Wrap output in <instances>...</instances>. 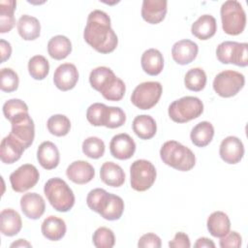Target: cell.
I'll use <instances>...</instances> for the list:
<instances>
[{"label": "cell", "instance_id": "obj_1", "mask_svg": "<svg viewBox=\"0 0 248 248\" xmlns=\"http://www.w3.org/2000/svg\"><path fill=\"white\" fill-rule=\"evenodd\" d=\"M83 38L96 51L104 54L112 52L118 44L108 15L101 10H94L88 15Z\"/></svg>", "mask_w": 248, "mask_h": 248}, {"label": "cell", "instance_id": "obj_2", "mask_svg": "<svg viewBox=\"0 0 248 248\" xmlns=\"http://www.w3.org/2000/svg\"><path fill=\"white\" fill-rule=\"evenodd\" d=\"M160 157L163 163L180 171H188L196 164L193 151L176 140L166 141L160 149Z\"/></svg>", "mask_w": 248, "mask_h": 248}, {"label": "cell", "instance_id": "obj_3", "mask_svg": "<svg viewBox=\"0 0 248 248\" xmlns=\"http://www.w3.org/2000/svg\"><path fill=\"white\" fill-rule=\"evenodd\" d=\"M44 193L51 206L59 212H67L75 204L74 192L62 178L48 179L45 184Z\"/></svg>", "mask_w": 248, "mask_h": 248}, {"label": "cell", "instance_id": "obj_4", "mask_svg": "<svg viewBox=\"0 0 248 248\" xmlns=\"http://www.w3.org/2000/svg\"><path fill=\"white\" fill-rule=\"evenodd\" d=\"M222 28L228 35L236 36L243 32L246 26V14L242 5L236 0L224 2L220 10Z\"/></svg>", "mask_w": 248, "mask_h": 248}, {"label": "cell", "instance_id": "obj_5", "mask_svg": "<svg viewBox=\"0 0 248 248\" xmlns=\"http://www.w3.org/2000/svg\"><path fill=\"white\" fill-rule=\"evenodd\" d=\"M169 116L176 123H186L198 118L203 112V104L198 97L185 96L169 106Z\"/></svg>", "mask_w": 248, "mask_h": 248}, {"label": "cell", "instance_id": "obj_6", "mask_svg": "<svg viewBox=\"0 0 248 248\" xmlns=\"http://www.w3.org/2000/svg\"><path fill=\"white\" fill-rule=\"evenodd\" d=\"M130 176L131 187L138 192H144L155 182L157 172L154 165L150 161L140 159L132 163Z\"/></svg>", "mask_w": 248, "mask_h": 248}, {"label": "cell", "instance_id": "obj_7", "mask_svg": "<svg viewBox=\"0 0 248 248\" xmlns=\"http://www.w3.org/2000/svg\"><path fill=\"white\" fill-rule=\"evenodd\" d=\"M162 92L163 87L160 82L145 81L134 89L131 102L140 109H150L159 102Z\"/></svg>", "mask_w": 248, "mask_h": 248}, {"label": "cell", "instance_id": "obj_8", "mask_svg": "<svg viewBox=\"0 0 248 248\" xmlns=\"http://www.w3.org/2000/svg\"><path fill=\"white\" fill-rule=\"evenodd\" d=\"M216 56L223 64L246 67L248 65V45L232 41L222 42L216 48Z\"/></svg>", "mask_w": 248, "mask_h": 248}, {"label": "cell", "instance_id": "obj_9", "mask_svg": "<svg viewBox=\"0 0 248 248\" xmlns=\"http://www.w3.org/2000/svg\"><path fill=\"white\" fill-rule=\"evenodd\" d=\"M244 76L236 71L226 70L219 73L213 80V89L223 98H230L235 96L244 86Z\"/></svg>", "mask_w": 248, "mask_h": 248}, {"label": "cell", "instance_id": "obj_10", "mask_svg": "<svg viewBox=\"0 0 248 248\" xmlns=\"http://www.w3.org/2000/svg\"><path fill=\"white\" fill-rule=\"evenodd\" d=\"M39 178L40 173L37 168L31 164H24L11 173L10 182L14 191L23 193L33 188Z\"/></svg>", "mask_w": 248, "mask_h": 248}, {"label": "cell", "instance_id": "obj_11", "mask_svg": "<svg viewBox=\"0 0 248 248\" xmlns=\"http://www.w3.org/2000/svg\"><path fill=\"white\" fill-rule=\"evenodd\" d=\"M11 125L10 134L19 140L25 149L28 148L33 143L35 138V125L29 113H23L16 117L11 121Z\"/></svg>", "mask_w": 248, "mask_h": 248}, {"label": "cell", "instance_id": "obj_12", "mask_svg": "<svg viewBox=\"0 0 248 248\" xmlns=\"http://www.w3.org/2000/svg\"><path fill=\"white\" fill-rule=\"evenodd\" d=\"M78 80V71L72 63L59 65L53 75L54 85L61 91L73 89Z\"/></svg>", "mask_w": 248, "mask_h": 248}, {"label": "cell", "instance_id": "obj_13", "mask_svg": "<svg viewBox=\"0 0 248 248\" xmlns=\"http://www.w3.org/2000/svg\"><path fill=\"white\" fill-rule=\"evenodd\" d=\"M219 154L225 163L237 164L244 155L243 143L237 137L229 136L221 141Z\"/></svg>", "mask_w": 248, "mask_h": 248}, {"label": "cell", "instance_id": "obj_14", "mask_svg": "<svg viewBox=\"0 0 248 248\" xmlns=\"http://www.w3.org/2000/svg\"><path fill=\"white\" fill-rule=\"evenodd\" d=\"M109 151L112 157L118 160H128L136 151V143L128 134L121 133L111 139Z\"/></svg>", "mask_w": 248, "mask_h": 248}, {"label": "cell", "instance_id": "obj_15", "mask_svg": "<svg viewBox=\"0 0 248 248\" xmlns=\"http://www.w3.org/2000/svg\"><path fill=\"white\" fill-rule=\"evenodd\" d=\"M199 51L198 45L188 39L176 42L171 48V56L174 62L179 65H187L193 62Z\"/></svg>", "mask_w": 248, "mask_h": 248}, {"label": "cell", "instance_id": "obj_16", "mask_svg": "<svg viewBox=\"0 0 248 248\" xmlns=\"http://www.w3.org/2000/svg\"><path fill=\"white\" fill-rule=\"evenodd\" d=\"M67 177L76 184H86L95 176V170L91 164L83 160H78L69 165L66 170Z\"/></svg>", "mask_w": 248, "mask_h": 248}, {"label": "cell", "instance_id": "obj_17", "mask_svg": "<svg viewBox=\"0 0 248 248\" xmlns=\"http://www.w3.org/2000/svg\"><path fill=\"white\" fill-rule=\"evenodd\" d=\"M25 150L23 144L13 135L6 136L0 144V159L4 164H14L18 161Z\"/></svg>", "mask_w": 248, "mask_h": 248}, {"label": "cell", "instance_id": "obj_18", "mask_svg": "<svg viewBox=\"0 0 248 248\" xmlns=\"http://www.w3.org/2000/svg\"><path fill=\"white\" fill-rule=\"evenodd\" d=\"M20 207L23 214L32 220H37L45 212L46 202L37 193H26L20 199Z\"/></svg>", "mask_w": 248, "mask_h": 248}, {"label": "cell", "instance_id": "obj_19", "mask_svg": "<svg viewBox=\"0 0 248 248\" xmlns=\"http://www.w3.org/2000/svg\"><path fill=\"white\" fill-rule=\"evenodd\" d=\"M166 0H143L141 6V16L150 24L160 23L167 14Z\"/></svg>", "mask_w": 248, "mask_h": 248}, {"label": "cell", "instance_id": "obj_20", "mask_svg": "<svg viewBox=\"0 0 248 248\" xmlns=\"http://www.w3.org/2000/svg\"><path fill=\"white\" fill-rule=\"evenodd\" d=\"M124 211V202L122 198L117 195L108 193L105 200L103 201L99 214L106 220L114 221L120 219Z\"/></svg>", "mask_w": 248, "mask_h": 248}, {"label": "cell", "instance_id": "obj_21", "mask_svg": "<svg viewBox=\"0 0 248 248\" xmlns=\"http://www.w3.org/2000/svg\"><path fill=\"white\" fill-rule=\"evenodd\" d=\"M37 159L45 170H53L59 165V150L53 142L48 140L43 141L38 147Z\"/></svg>", "mask_w": 248, "mask_h": 248}, {"label": "cell", "instance_id": "obj_22", "mask_svg": "<svg viewBox=\"0 0 248 248\" xmlns=\"http://www.w3.org/2000/svg\"><path fill=\"white\" fill-rule=\"evenodd\" d=\"M22 227V221L17 211L12 208L3 209L0 213V230L6 236L17 234Z\"/></svg>", "mask_w": 248, "mask_h": 248}, {"label": "cell", "instance_id": "obj_23", "mask_svg": "<svg viewBox=\"0 0 248 248\" xmlns=\"http://www.w3.org/2000/svg\"><path fill=\"white\" fill-rule=\"evenodd\" d=\"M217 31L216 19L211 15L201 16L191 26L192 34L200 40L205 41L215 35Z\"/></svg>", "mask_w": 248, "mask_h": 248}, {"label": "cell", "instance_id": "obj_24", "mask_svg": "<svg viewBox=\"0 0 248 248\" xmlns=\"http://www.w3.org/2000/svg\"><path fill=\"white\" fill-rule=\"evenodd\" d=\"M101 180L111 187H120L125 182V172L123 169L113 163L105 162L100 169Z\"/></svg>", "mask_w": 248, "mask_h": 248}, {"label": "cell", "instance_id": "obj_25", "mask_svg": "<svg viewBox=\"0 0 248 248\" xmlns=\"http://www.w3.org/2000/svg\"><path fill=\"white\" fill-rule=\"evenodd\" d=\"M43 235L52 241L60 240L66 234L67 227L63 219L50 215L46 217L41 226Z\"/></svg>", "mask_w": 248, "mask_h": 248}, {"label": "cell", "instance_id": "obj_26", "mask_svg": "<svg viewBox=\"0 0 248 248\" xmlns=\"http://www.w3.org/2000/svg\"><path fill=\"white\" fill-rule=\"evenodd\" d=\"M140 64L144 73L149 76H157L164 68L163 54L156 48H149L142 53Z\"/></svg>", "mask_w": 248, "mask_h": 248}, {"label": "cell", "instance_id": "obj_27", "mask_svg": "<svg viewBox=\"0 0 248 248\" xmlns=\"http://www.w3.org/2000/svg\"><path fill=\"white\" fill-rule=\"evenodd\" d=\"M207 230L214 237H222L226 235L231 229V221L229 216L223 211H214L207 218Z\"/></svg>", "mask_w": 248, "mask_h": 248}, {"label": "cell", "instance_id": "obj_28", "mask_svg": "<svg viewBox=\"0 0 248 248\" xmlns=\"http://www.w3.org/2000/svg\"><path fill=\"white\" fill-rule=\"evenodd\" d=\"M17 31L23 40L33 41L40 37L41 23L35 16L23 15L17 21Z\"/></svg>", "mask_w": 248, "mask_h": 248}, {"label": "cell", "instance_id": "obj_29", "mask_svg": "<svg viewBox=\"0 0 248 248\" xmlns=\"http://www.w3.org/2000/svg\"><path fill=\"white\" fill-rule=\"evenodd\" d=\"M133 131L141 140L152 139L157 132V124L152 116L140 114L133 120Z\"/></svg>", "mask_w": 248, "mask_h": 248}, {"label": "cell", "instance_id": "obj_30", "mask_svg": "<svg viewBox=\"0 0 248 248\" xmlns=\"http://www.w3.org/2000/svg\"><path fill=\"white\" fill-rule=\"evenodd\" d=\"M72 51V43L69 38L63 35L52 37L47 43V52L55 60L65 59Z\"/></svg>", "mask_w": 248, "mask_h": 248}, {"label": "cell", "instance_id": "obj_31", "mask_svg": "<svg viewBox=\"0 0 248 248\" xmlns=\"http://www.w3.org/2000/svg\"><path fill=\"white\" fill-rule=\"evenodd\" d=\"M214 136L213 125L208 121L198 123L191 131L190 139L198 147H204L210 143Z\"/></svg>", "mask_w": 248, "mask_h": 248}, {"label": "cell", "instance_id": "obj_32", "mask_svg": "<svg viewBox=\"0 0 248 248\" xmlns=\"http://www.w3.org/2000/svg\"><path fill=\"white\" fill-rule=\"evenodd\" d=\"M115 78L116 76L110 68L100 66L90 72L89 82L92 88L101 93Z\"/></svg>", "mask_w": 248, "mask_h": 248}, {"label": "cell", "instance_id": "obj_33", "mask_svg": "<svg viewBox=\"0 0 248 248\" xmlns=\"http://www.w3.org/2000/svg\"><path fill=\"white\" fill-rule=\"evenodd\" d=\"M16 7L15 0H2L0 1V33L10 32L15 24L16 19L14 13Z\"/></svg>", "mask_w": 248, "mask_h": 248}, {"label": "cell", "instance_id": "obj_34", "mask_svg": "<svg viewBox=\"0 0 248 248\" xmlns=\"http://www.w3.org/2000/svg\"><path fill=\"white\" fill-rule=\"evenodd\" d=\"M28 72L37 80L45 79L49 73V63L43 55H34L28 61Z\"/></svg>", "mask_w": 248, "mask_h": 248}, {"label": "cell", "instance_id": "obj_35", "mask_svg": "<svg viewBox=\"0 0 248 248\" xmlns=\"http://www.w3.org/2000/svg\"><path fill=\"white\" fill-rule=\"evenodd\" d=\"M184 83L191 91H202L206 84V74L202 68H192L186 73Z\"/></svg>", "mask_w": 248, "mask_h": 248}, {"label": "cell", "instance_id": "obj_36", "mask_svg": "<svg viewBox=\"0 0 248 248\" xmlns=\"http://www.w3.org/2000/svg\"><path fill=\"white\" fill-rule=\"evenodd\" d=\"M46 127L51 135L64 137L70 132L71 121L64 114H54L47 119Z\"/></svg>", "mask_w": 248, "mask_h": 248}, {"label": "cell", "instance_id": "obj_37", "mask_svg": "<svg viewBox=\"0 0 248 248\" xmlns=\"http://www.w3.org/2000/svg\"><path fill=\"white\" fill-rule=\"evenodd\" d=\"M82 152L91 159L101 158L106 150L103 140L98 137H89L82 142Z\"/></svg>", "mask_w": 248, "mask_h": 248}, {"label": "cell", "instance_id": "obj_38", "mask_svg": "<svg viewBox=\"0 0 248 248\" xmlns=\"http://www.w3.org/2000/svg\"><path fill=\"white\" fill-rule=\"evenodd\" d=\"M2 109L5 118L10 122L23 113H28L27 105L20 99H11L6 101Z\"/></svg>", "mask_w": 248, "mask_h": 248}, {"label": "cell", "instance_id": "obj_39", "mask_svg": "<svg viewBox=\"0 0 248 248\" xmlns=\"http://www.w3.org/2000/svg\"><path fill=\"white\" fill-rule=\"evenodd\" d=\"M92 241L97 248H111L114 246L115 236L110 229L100 227L94 232Z\"/></svg>", "mask_w": 248, "mask_h": 248}, {"label": "cell", "instance_id": "obj_40", "mask_svg": "<svg viewBox=\"0 0 248 248\" xmlns=\"http://www.w3.org/2000/svg\"><path fill=\"white\" fill-rule=\"evenodd\" d=\"M126 91V85L124 83V81L119 78H115L102 92L101 94L103 95V97L106 100L108 101H113V102H117L120 101L125 94Z\"/></svg>", "mask_w": 248, "mask_h": 248}, {"label": "cell", "instance_id": "obj_41", "mask_svg": "<svg viewBox=\"0 0 248 248\" xmlns=\"http://www.w3.org/2000/svg\"><path fill=\"white\" fill-rule=\"evenodd\" d=\"M108 106L102 103L90 105L86 110V119L93 126H104Z\"/></svg>", "mask_w": 248, "mask_h": 248}, {"label": "cell", "instance_id": "obj_42", "mask_svg": "<svg viewBox=\"0 0 248 248\" xmlns=\"http://www.w3.org/2000/svg\"><path fill=\"white\" fill-rule=\"evenodd\" d=\"M19 83L17 74L11 68H3L0 72V87L4 92H14Z\"/></svg>", "mask_w": 248, "mask_h": 248}, {"label": "cell", "instance_id": "obj_43", "mask_svg": "<svg viewBox=\"0 0 248 248\" xmlns=\"http://www.w3.org/2000/svg\"><path fill=\"white\" fill-rule=\"evenodd\" d=\"M126 121V114L121 108L108 107L105 119V127L115 129L121 127Z\"/></svg>", "mask_w": 248, "mask_h": 248}, {"label": "cell", "instance_id": "obj_44", "mask_svg": "<svg viewBox=\"0 0 248 248\" xmlns=\"http://www.w3.org/2000/svg\"><path fill=\"white\" fill-rule=\"evenodd\" d=\"M107 195H108V192L102 188H96L91 190L86 197V203L88 207L91 210L98 213L100 206Z\"/></svg>", "mask_w": 248, "mask_h": 248}, {"label": "cell", "instance_id": "obj_45", "mask_svg": "<svg viewBox=\"0 0 248 248\" xmlns=\"http://www.w3.org/2000/svg\"><path fill=\"white\" fill-rule=\"evenodd\" d=\"M220 238L219 244L222 248H238L241 246L242 237L237 232H229Z\"/></svg>", "mask_w": 248, "mask_h": 248}, {"label": "cell", "instance_id": "obj_46", "mask_svg": "<svg viewBox=\"0 0 248 248\" xmlns=\"http://www.w3.org/2000/svg\"><path fill=\"white\" fill-rule=\"evenodd\" d=\"M138 246L140 248H146V247H152V248H160L162 246L161 238L152 232H148L143 234L138 242Z\"/></svg>", "mask_w": 248, "mask_h": 248}, {"label": "cell", "instance_id": "obj_47", "mask_svg": "<svg viewBox=\"0 0 248 248\" xmlns=\"http://www.w3.org/2000/svg\"><path fill=\"white\" fill-rule=\"evenodd\" d=\"M169 246L171 248H189L191 246L189 236L182 232L175 233L172 240L169 242Z\"/></svg>", "mask_w": 248, "mask_h": 248}, {"label": "cell", "instance_id": "obj_48", "mask_svg": "<svg viewBox=\"0 0 248 248\" xmlns=\"http://www.w3.org/2000/svg\"><path fill=\"white\" fill-rule=\"evenodd\" d=\"M0 50H1V63L5 62L11 57L12 46L11 44L4 39L0 40Z\"/></svg>", "mask_w": 248, "mask_h": 248}, {"label": "cell", "instance_id": "obj_49", "mask_svg": "<svg viewBox=\"0 0 248 248\" xmlns=\"http://www.w3.org/2000/svg\"><path fill=\"white\" fill-rule=\"evenodd\" d=\"M195 248H215V243L207 237H200L194 244Z\"/></svg>", "mask_w": 248, "mask_h": 248}, {"label": "cell", "instance_id": "obj_50", "mask_svg": "<svg viewBox=\"0 0 248 248\" xmlns=\"http://www.w3.org/2000/svg\"><path fill=\"white\" fill-rule=\"evenodd\" d=\"M11 248H14V247H32V245L25 239H17L16 241L13 242L11 245H10Z\"/></svg>", "mask_w": 248, "mask_h": 248}]
</instances>
